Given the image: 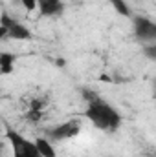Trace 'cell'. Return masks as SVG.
Masks as SVG:
<instances>
[{
    "instance_id": "6da1fadb",
    "label": "cell",
    "mask_w": 156,
    "mask_h": 157,
    "mask_svg": "<svg viewBox=\"0 0 156 157\" xmlns=\"http://www.w3.org/2000/svg\"><path fill=\"white\" fill-rule=\"evenodd\" d=\"M84 93L88 97V104H86V110H84L83 117L88 119L97 130L116 132L121 126V121H123L121 113L112 104H109L107 101L99 99L97 95H90V91H84Z\"/></svg>"
},
{
    "instance_id": "7a4b0ae2",
    "label": "cell",
    "mask_w": 156,
    "mask_h": 157,
    "mask_svg": "<svg viewBox=\"0 0 156 157\" xmlns=\"http://www.w3.org/2000/svg\"><path fill=\"white\" fill-rule=\"evenodd\" d=\"M6 137L7 141L11 143V150H13V157H40L37 152V146L33 141L26 139L22 133L7 128L6 132Z\"/></svg>"
},
{
    "instance_id": "3957f363",
    "label": "cell",
    "mask_w": 156,
    "mask_h": 157,
    "mask_svg": "<svg viewBox=\"0 0 156 157\" xmlns=\"http://www.w3.org/2000/svg\"><path fill=\"white\" fill-rule=\"evenodd\" d=\"M0 26L7 29V39L11 40H31L33 33L30 31L28 26H24L22 22L15 20L13 17H9L6 11L0 15Z\"/></svg>"
},
{
    "instance_id": "277c9868",
    "label": "cell",
    "mask_w": 156,
    "mask_h": 157,
    "mask_svg": "<svg viewBox=\"0 0 156 157\" xmlns=\"http://www.w3.org/2000/svg\"><path fill=\"white\" fill-rule=\"evenodd\" d=\"M79 132H81V124L76 119H70L66 122H61V124L53 126L48 132V135H50L51 141H66V139H74Z\"/></svg>"
},
{
    "instance_id": "5b68a950",
    "label": "cell",
    "mask_w": 156,
    "mask_h": 157,
    "mask_svg": "<svg viewBox=\"0 0 156 157\" xmlns=\"http://www.w3.org/2000/svg\"><path fill=\"white\" fill-rule=\"evenodd\" d=\"M134 24V35L142 42H153L156 40V24L147 17H132Z\"/></svg>"
},
{
    "instance_id": "8992f818",
    "label": "cell",
    "mask_w": 156,
    "mask_h": 157,
    "mask_svg": "<svg viewBox=\"0 0 156 157\" xmlns=\"http://www.w3.org/2000/svg\"><path fill=\"white\" fill-rule=\"evenodd\" d=\"M37 9L40 17H61L64 11V2L63 0H35Z\"/></svg>"
},
{
    "instance_id": "52a82bcc",
    "label": "cell",
    "mask_w": 156,
    "mask_h": 157,
    "mask_svg": "<svg viewBox=\"0 0 156 157\" xmlns=\"http://www.w3.org/2000/svg\"><path fill=\"white\" fill-rule=\"evenodd\" d=\"M15 53H9V51H2L0 53V75H9L13 73L15 70Z\"/></svg>"
},
{
    "instance_id": "ba28073f",
    "label": "cell",
    "mask_w": 156,
    "mask_h": 157,
    "mask_svg": "<svg viewBox=\"0 0 156 157\" xmlns=\"http://www.w3.org/2000/svg\"><path fill=\"white\" fill-rule=\"evenodd\" d=\"M33 143H35V146H37V152H39L40 157H57L53 144H51L48 139H44V137H37Z\"/></svg>"
},
{
    "instance_id": "9c48e42d",
    "label": "cell",
    "mask_w": 156,
    "mask_h": 157,
    "mask_svg": "<svg viewBox=\"0 0 156 157\" xmlns=\"http://www.w3.org/2000/svg\"><path fill=\"white\" fill-rule=\"evenodd\" d=\"M110 4H112V7L116 9L121 17H129V18L132 17V11H130L129 4H127L125 0H110Z\"/></svg>"
},
{
    "instance_id": "30bf717a",
    "label": "cell",
    "mask_w": 156,
    "mask_h": 157,
    "mask_svg": "<svg viewBox=\"0 0 156 157\" xmlns=\"http://www.w3.org/2000/svg\"><path fill=\"white\" fill-rule=\"evenodd\" d=\"M20 4L28 9V11H35L37 9V4H35V0H20Z\"/></svg>"
},
{
    "instance_id": "8fae6325",
    "label": "cell",
    "mask_w": 156,
    "mask_h": 157,
    "mask_svg": "<svg viewBox=\"0 0 156 157\" xmlns=\"http://www.w3.org/2000/svg\"><path fill=\"white\" fill-rule=\"evenodd\" d=\"M143 51H145V55H147L151 60H156V48H154V46H147Z\"/></svg>"
},
{
    "instance_id": "7c38bea8",
    "label": "cell",
    "mask_w": 156,
    "mask_h": 157,
    "mask_svg": "<svg viewBox=\"0 0 156 157\" xmlns=\"http://www.w3.org/2000/svg\"><path fill=\"white\" fill-rule=\"evenodd\" d=\"M0 130H2V126H0Z\"/></svg>"
},
{
    "instance_id": "4fadbf2b",
    "label": "cell",
    "mask_w": 156,
    "mask_h": 157,
    "mask_svg": "<svg viewBox=\"0 0 156 157\" xmlns=\"http://www.w3.org/2000/svg\"><path fill=\"white\" fill-rule=\"evenodd\" d=\"M0 157H2V154H0Z\"/></svg>"
}]
</instances>
